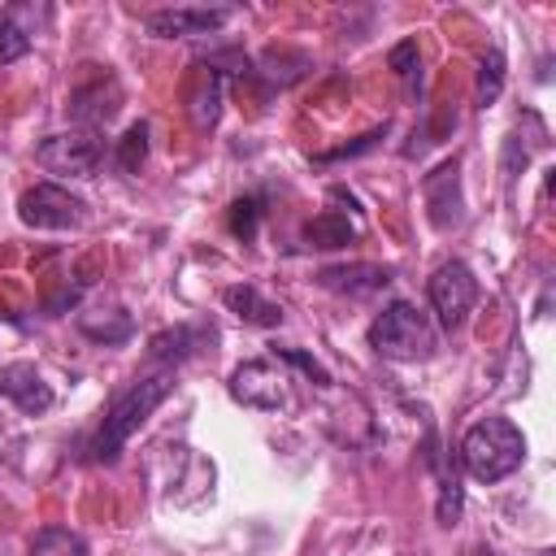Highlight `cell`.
Segmentation results:
<instances>
[{
	"mask_svg": "<svg viewBox=\"0 0 556 556\" xmlns=\"http://www.w3.org/2000/svg\"><path fill=\"white\" fill-rule=\"evenodd\" d=\"M169 391H174V369L143 374V378L126 382V387L109 400V408H104V417H100V430H96V439L87 443V460L113 465L117 452L126 447V439L156 413V404H161Z\"/></svg>",
	"mask_w": 556,
	"mask_h": 556,
	"instance_id": "cell-1",
	"label": "cell"
},
{
	"mask_svg": "<svg viewBox=\"0 0 556 556\" xmlns=\"http://www.w3.org/2000/svg\"><path fill=\"white\" fill-rule=\"evenodd\" d=\"M460 460L473 482H504L526 460V434L508 417H482L465 430Z\"/></svg>",
	"mask_w": 556,
	"mask_h": 556,
	"instance_id": "cell-2",
	"label": "cell"
},
{
	"mask_svg": "<svg viewBox=\"0 0 556 556\" xmlns=\"http://www.w3.org/2000/svg\"><path fill=\"white\" fill-rule=\"evenodd\" d=\"M369 348H374L378 356L404 361V365H408V361H430L434 348H439L434 321H430L426 308H417V304H408V300H395V304H387V308L374 317V326H369Z\"/></svg>",
	"mask_w": 556,
	"mask_h": 556,
	"instance_id": "cell-3",
	"label": "cell"
},
{
	"mask_svg": "<svg viewBox=\"0 0 556 556\" xmlns=\"http://www.w3.org/2000/svg\"><path fill=\"white\" fill-rule=\"evenodd\" d=\"M35 161H39L48 174H61V178H91V174L104 165V139H100L91 126L61 130V135H48V139L35 148Z\"/></svg>",
	"mask_w": 556,
	"mask_h": 556,
	"instance_id": "cell-4",
	"label": "cell"
},
{
	"mask_svg": "<svg viewBox=\"0 0 556 556\" xmlns=\"http://www.w3.org/2000/svg\"><path fill=\"white\" fill-rule=\"evenodd\" d=\"M426 300H430V308H434V317H439L443 330H460L465 317L478 304V278H473V269L465 261H443L430 274V282H426Z\"/></svg>",
	"mask_w": 556,
	"mask_h": 556,
	"instance_id": "cell-5",
	"label": "cell"
},
{
	"mask_svg": "<svg viewBox=\"0 0 556 556\" xmlns=\"http://www.w3.org/2000/svg\"><path fill=\"white\" fill-rule=\"evenodd\" d=\"M17 217L26 226H35V230H74V226H83L87 204L74 191L56 187V182H35V187L22 191Z\"/></svg>",
	"mask_w": 556,
	"mask_h": 556,
	"instance_id": "cell-6",
	"label": "cell"
},
{
	"mask_svg": "<svg viewBox=\"0 0 556 556\" xmlns=\"http://www.w3.org/2000/svg\"><path fill=\"white\" fill-rule=\"evenodd\" d=\"M230 395H235L243 408H261V413H278V408L291 404L287 374H282L274 361H243V365H235V374H230Z\"/></svg>",
	"mask_w": 556,
	"mask_h": 556,
	"instance_id": "cell-7",
	"label": "cell"
},
{
	"mask_svg": "<svg viewBox=\"0 0 556 556\" xmlns=\"http://www.w3.org/2000/svg\"><path fill=\"white\" fill-rule=\"evenodd\" d=\"M230 22V9H195V4H174V9H156L148 13V30L156 39H187V35H213Z\"/></svg>",
	"mask_w": 556,
	"mask_h": 556,
	"instance_id": "cell-8",
	"label": "cell"
},
{
	"mask_svg": "<svg viewBox=\"0 0 556 556\" xmlns=\"http://www.w3.org/2000/svg\"><path fill=\"white\" fill-rule=\"evenodd\" d=\"M0 395L4 400H13L17 404V413H26V417H39V413H48L52 408V387L43 382V374L35 369V365H26V361H13V365H0Z\"/></svg>",
	"mask_w": 556,
	"mask_h": 556,
	"instance_id": "cell-9",
	"label": "cell"
},
{
	"mask_svg": "<svg viewBox=\"0 0 556 556\" xmlns=\"http://www.w3.org/2000/svg\"><path fill=\"white\" fill-rule=\"evenodd\" d=\"M421 191H426V208H430L434 230H447V226H456V222H460L465 200H460V161H456V156H452V161H443L434 174H426Z\"/></svg>",
	"mask_w": 556,
	"mask_h": 556,
	"instance_id": "cell-10",
	"label": "cell"
},
{
	"mask_svg": "<svg viewBox=\"0 0 556 556\" xmlns=\"http://www.w3.org/2000/svg\"><path fill=\"white\" fill-rule=\"evenodd\" d=\"M391 278H395L391 265H369V261H356V265H330V269L317 274L321 287L343 291V295H369V291H382Z\"/></svg>",
	"mask_w": 556,
	"mask_h": 556,
	"instance_id": "cell-11",
	"label": "cell"
},
{
	"mask_svg": "<svg viewBox=\"0 0 556 556\" xmlns=\"http://www.w3.org/2000/svg\"><path fill=\"white\" fill-rule=\"evenodd\" d=\"M122 104V91H117V78L113 74H96L87 87H78L70 96V117L74 122H109Z\"/></svg>",
	"mask_w": 556,
	"mask_h": 556,
	"instance_id": "cell-12",
	"label": "cell"
},
{
	"mask_svg": "<svg viewBox=\"0 0 556 556\" xmlns=\"http://www.w3.org/2000/svg\"><path fill=\"white\" fill-rule=\"evenodd\" d=\"M43 9H35V4H9L0 13V65H13V61H22L30 52V43H35V17Z\"/></svg>",
	"mask_w": 556,
	"mask_h": 556,
	"instance_id": "cell-13",
	"label": "cell"
},
{
	"mask_svg": "<svg viewBox=\"0 0 556 556\" xmlns=\"http://www.w3.org/2000/svg\"><path fill=\"white\" fill-rule=\"evenodd\" d=\"M187 113L195 122V130H213L222 117V70L217 65H200L187 91Z\"/></svg>",
	"mask_w": 556,
	"mask_h": 556,
	"instance_id": "cell-14",
	"label": "cell"
},
{
	"mask_svg": "<svg viewBox=\"0 0 556 556\" xmlns=\"http://www.w3.org/2000/svg\"><path fill=\"white\" fill-rule=\"evenodd\" d=\"M222 304L239 317V321H248V326H261V330H274V326H282V304H274V300H265L256 287H248V282H239V287H226L222 291Z\"/></svg>",
	"mask_w": 556,
	"mask_h": 556,
	"instance_id": "cell-15",
	"label": "cell"
},
{
	"mask_svg": "<svg viewBox=\"0 0 556 556\" xmlns=\"http://www.w3.org/2000/svg\"><path fill=\"white\" fill-rule=\"evenodd\" d=\"M78 334L100 348H117L135 334V321L126 308H91V313H78Z\"/></svg>",
	"mask_w": 556,
	"mask_h": 556,
	"instance_id": "cell-16",
	"label": "cell"
},
{
	"mask_svg": "<svg viewBox=\"0 0 556 556\" xmlns=\"http://www.w3.org/2000/svg\"><path fill=\"white\" fill-rule=\"evenodd\" d=\"M200 339H204L200 326H174V330H161V334L148 339V356L156 365H178V361H187L195 352Z\"/></svg>",
	"mask_w": 556,
	"mask_h": 556,
	"instance_id": "cell-17",
	"label": "cell"
},
{
	"mask_svg": "<svg viewBox=\"0 0 556 556\" xmlns=\"http://www.w3.org/2000/svg\"><path fill=\"white\" fill-rule=\"evenodd\" d=\"M26 556H87V543L70 526H43V530H35Z\"/></svg>",
	"mask_w": 556,
	"mask_h": 556,
	"instance_id": "cell-18",
	"label": "cell"
},
{
	"mask_svg": "<svg viewBox=\"0 0 556 556\" xmlns=\"http://www.w3.org/2000/svg\"><path fill=\"white\" fill-rule=\"evenodd\" d=\"M304 239L313 248H343L356 239V226L343 217V213H317L308 226H304Z\"/></svg>",
	"mask_w": 556,
	"mask_h": 556,
	"instance_id": "cell-19",
	"label": "cell"
},
{
	"mask_svg": "<svg viewBox=\"0 0 556 556\" xmlns=\"http://www.w3.org/2000/svg\"><path fill=\"white\" fill-rule=\"evenodd\" d=\"M113 161H117L122 174H139V165L148 161V122H130L126 126V135L113 148Z\"/></svg>",
	"mask_w": 556,
	"mask_h": 556,
	"instance_id": "cell-20",
	"label": "cell"
},
{
	"mask_svg": "<svg viewBox=\"0 0 556 556\" xmlns=\"http://www.w3.org/2000/svg\"><path fill=\"white\" fill-rule=\"evenodd\" d=\"M500 91H504V52L491 48V52L482 56V65H478V87H473L478 109H491V104L500 100Z\"/></svg>",
	"mask_w": 556,
	"mask_h": 556,
	"instance_id": "cell-21",
	"label": "cell"
},
{
	"mask_svg": "<svg viewBox=\"0 0 556 556\" xmlns=\"http://www.w3.org/2000/svg\"><path fill=\"white\" fill-rule=\"evenodd\" d=\"M261 213H265V200L261 195H239L235 204H230V235L235 239H243V243H252L256 239V226H261Z\"/></svg>",
	"mask_w": 556,
	"mask_h": 556,
	"instance_id": "cell-22",
	"label": "cell"
},
{
	"mask_svg": "<svg viewBox=\"0 0 556 556\" xmlns=\"http://www.w3.org/2000/svg\"><path fill=\"white\" fill-rule=\"evenodd\" d=\"M387 65H391V70L404 78V87L413 91L417 78H421V74H417V39H400V43L387 52Z\"/></svg>",
	"mask_w": 556,
	"mask_h": 556,
	"instance_id": "cell-23",
	"label": "cell"
},
{
	"mask_svg": "<svg viewBox=\"0 0 556 556\" xmlns=\"http://www.w3.org/2000/svg\"><path fill=\"white\" fill-rule=\"evenodd\" d=\"M278 356H282L287 365H295V369H300L308 382H317V387H330V374H326V369H321V365H317L308 352H300V348H278Z\"/></svg>",
	"mask_w": 556,
	"mask_h": 556,
	"instance_id": "cell-24",
	"label": "cell"
},
{
	"mask_svg": "<svg viewBox=\"0 0 556 556\" xmlns=\"http://www.w3.org/2000/svg\"><path fill=\"white\" fill-rule=\"evenodd\" d=\"M387 135V126L382 130H369V135H361L356 143H343V148H334V152H317V161H343V156H361V152H369L378 139Z\"/></svg>",
	"mask_w": 556,
	"mask_h": 556,
	"instance_id": "cell-25",
	"label": "cell"
}]
</instances>
